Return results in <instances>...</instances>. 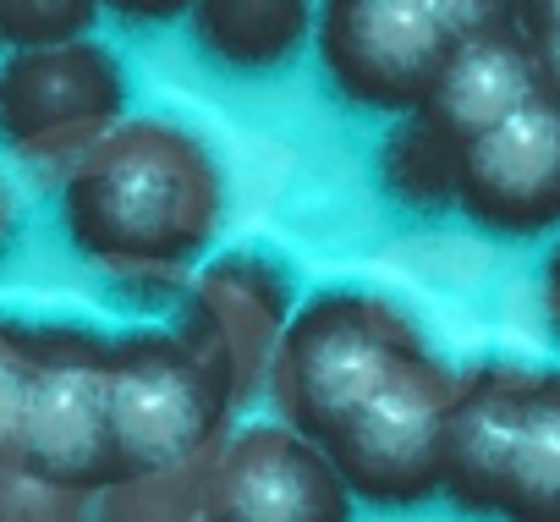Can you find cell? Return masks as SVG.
<instances>
[{
	"instance_id": "obj_9",
	"label": "cell",
	"mask_w": 560,
	"mask_h": 522,
	"mask_svg": "<svg viewBox=\"0 0 560 522\" xmlns=\"http://www.w3.org/2000/svg\"><path fill=\"white\" fill-rule=\"evenodd\" d=\"M456 209L516 242L560 231V105L538 94L489 138L462 149Z\"/></svg>"
},
{
	"instance_id": "obj_7",
	"label": "cell",
	"mask_w": 560,
	"mask_h": 522,
	"mask_svg": "<svg viewBox=\"0 0 560 522\" xmlns=\"http://www.w3.org/2000/svg\"><path fill=\"white\" fill-rule=\"evenodd\" d=\"M121 61L94 39L18 50L0 67V132L28 154L72 149L83 160L110 127H121Z\"/></svg>"
},
{
	"instance_id": "obj_10",
	"label": "cell",
	"mask_w": 560,
	"mask_h": 522,
	"mask_svg": "<svg viewBox=\"0 0 560 522\" xmlns=\"http://www.w3.org/2000/svg\"><path fill=\"white\" fill-rule=\"evenodd\" d=\"M533 100H538V67H533L527 34L516 23V7H494L462 39V50L451 56V67H445L440 89L429 94V105L418 111V121L462 154Z\"/></svg>"
},
{
	"instance_id": "obj_5",
	"label": "cell",
	"mask_w": 560,
	"mask_h": 522,
	"mask_svg": "<svg viewBox=\"0 0 560 522\" xmlns=\"http://www.w3.org/2000/svg\"><path fill=\"white\" fill-rule=\"evenodd\" d=\"M456 380L462 374H451L434 352H418L385 380V391L358 418H347L325 440V456L347 478L352 500L407 511L445 495Z\"/></svg>"
},
{
	"instance_id": "obj_20",
	"label": "cell",
	"mask_w": 560,
	"mask_h": 522,
	"mask_svg": "<svg viewBox=\"0 0 560 522\" xmlns=\"http://www.w3.org/2000/svg\"><path fill=\"white\" fill-rule=\"evenodd\" d=\"M121 18H132V23H165V18H182V7H121Z\"/></svg>"
},
{
	"instance_id": "obj_18",
	"label": "cell",
	"mask_w": 560,
	"mask_h": 522,
	"mask_svg": "<svg viewBox=\"0 0 560 522\" xmlns=\"http://www.w3.org/2000/svg\"><path fill=\"white\" fill-rule=\"evenodd\" d=\"M516 23L527 34L533 67H538V94L549 105H560V0H533V7H516Z\"/></svg>"
},
{
	"instance_id": "obj_2",
	"label": "cell",
	"mask_w": 560,
	"mask_h": 522,
	"mask_svg": "<svg viewBox=\"0 0 560 522\" xmlns=\"http://www.w3.org/2000/svg\"><path fill=\"white\" fill-rule=\"evenodd\" d=\"M418 352L429 347L396 303L330 287L292 309V325L269 363V402L287 429L325 445Z\"/></svg>"
},
{
	"instance_id": "obj_6",
	"label": "cell",
	"mask_w": 560,
	"mask_h": 522,
	"mask_svg": "<svg viewBox=\"0 0 560 522\" xmlns=\"http://www.w3.org/2000/svg\"><path fill=\"white\" fill-rule=\"evenodd\" d=\"M23 473L61 495H105L121 484L110 440V336L89 325H34Z\"/></svg>"
},
{
	"instance_id": "obj_8",
	"label": "cell",
	"mask_w": 560,
	"mask_h": 522,
	"mask_svg": "<svg viewBox=\"0 0 560 522\" xmlns=\"http://www.w3.org/2000/svg\"><path fill=\"white\" fill-rule=\"evenodd\" d=\"M352 506L319 440L287 424H247L214 456L203 522H352Z\"/></svg>"
},
{
	"instance_id": "obj_3",
	"label": "cell",
	"mask_w": 560,
	"mask_h": 522,
	"mask_svg": "<svg viewBox=\"0 0 560 522\" xmlns=\"http://www.w3.org/2000/svg\"><path fill=\"white\" fill-rule=\"evenodd\" d=\"M494 7H451V0H330L319 12V61L341 100L380 116H418L440 89L462 39Z\"/></svg>"
},
{
	"instance_id": "obj_16",
	"label": "cell",
	"mask_w": 560,
	"mask_h": 522,
	"mask_svg": "<svg viewBox=\"0 0 560 522\" xmlns=\"http://www.w3.org/2000/svg\"><path fill=\"white\" fill-rule=\"evenodd\" d=\"M34 407V325L0 320V473H23Z\"/></svg>"
},
{
	"instance_id": "obj_19",
	"label": "cell",
	"mask_w": 560,
	"mask_h": 522,
	"mask_svg": "<svg viewBox=\"0 0 560 522\" xmlns=\"http://www.w3.org/2000/svg\"><path fill=\"white\" fill-rule=\"evenodd\" d=\"M544 314H549V330L560 341V242L549 247V265H544Z\"/></svg>"
},
{
	"instance_id": "obj_14",
	"label": "cell",
	"mask_w": 560,
	"mask_h": 522,
	"mask_svg": "<svg viewBox=\"0 0 560 522\" xmlns=\"http://www.w3.org/2000/svg\"><path fill=\"white\" fill-rule=\"evenodd\" d=\"M187 23L220 67L275 72L319 28V12L303 7V0H203V7L187 12Z\"/></svg>"
},
{
	"instance_id": "obj_11",
	"label": "cell",
	"mask_w": 560,
	"mask_h": 522,
	"mask_svg": "<svg viewBox=\"0 0 560 522\" xmlns=\"http://www.w3.org/2000/svg\"><path fill=\"white\" fill-rule=\"evenodd\" d=\"M287 325L292 314H287V298H280V281H269L253 258H231V265L203 276L187 309L182 341L225 380L231 402H247L269 380Z\"/></svg>"
},
{
	"instance_id": "obj_15",
	"label": "cell",
	"mask_w": 560,
	"mask_h": 522,
	"mask_svg": "<svg viewBox=\"0 0 560 522\" xmlns=\"http://www.w3.org/2000/svg\"><path fill=\"white\" fill-rule=\"evenodd\" d=\"M456 165H462V154L451 143H440L418 116L396 121V132L385 138V182L412 209L456 204Z\"/></svg>"
},
{
	"instance_id": "obj_12",
	"label": "cell",
	"mask_w": 560,
	"mask_h": 522,
	"mask_svg": "<svg viewBox=\"0 0 560 522\" xmlns=\"http://www.w3.org/2000/svg\"><path fill=\"white\" fill-rule=\"evenodd\" d=\"M527 374L533 363H478L456 380L451 445H445V500L472 517H494Z\"/></svg>"
},
{
	"instance_id": "obj_13",
	"label": "cell",
	"mask_w": 560,
	"mask_h": 522,
	"mask_svg": "<svg viewBox=\"0 0 560 522\" xmlns=\"http://www.w3.org/2000/svg\"><path fill=\"white\" fill-rule=\"evenodd\" d=\"M494 517L560 522V369L533 363V374H527V396H522V418L511 434Z\"/></svg>"
},
{
	"instance_id": "obj_1",
	"label": "cell",
	"mask_w": 560,
	"mask_h": 522,
	"mask_svg": "<svg viewBox=\"0 0 560 522\" xmlns=\"http://www.w3.org/2000/svg\"><path fill=\"white\" fill-rule=\"evenodd\" d=\"M225 214L214 149L165 116H127L67 176V236L121 270H176L198 258Z\"/></svg>"
},
{
	"instance_id": "obj_4",
	"label": "cell",
	"mask_w": 560,
	"mask_h": 522,
	"mask_svg": "<svg viewBox=\"0 0 560 522\" xmlns=\"http://www.w3.org/2000/svg\"><path fill=\"white\" fill-rule=\"evenodd\" d=\"M225 380L171 330L110 336V440L121 484L214 456L231 418Z\"/></svg>"
},
{
	"instance_id": "obj_17",
	"label": "cell",
	"mask_w": 560,
	"mask_h": 522,
	"mask_svg": "<svg viewBox=\"0 0 560 522\" xmlns=\"http://www.w3.org/2000/svg\"><path fill=\"white\" fill-rule=\"evenodd\" d=\"M89 28H94L89 0H67V7H0V45H18V50L72 45V39H89Z\"/></svg>"
}]
</instances>
